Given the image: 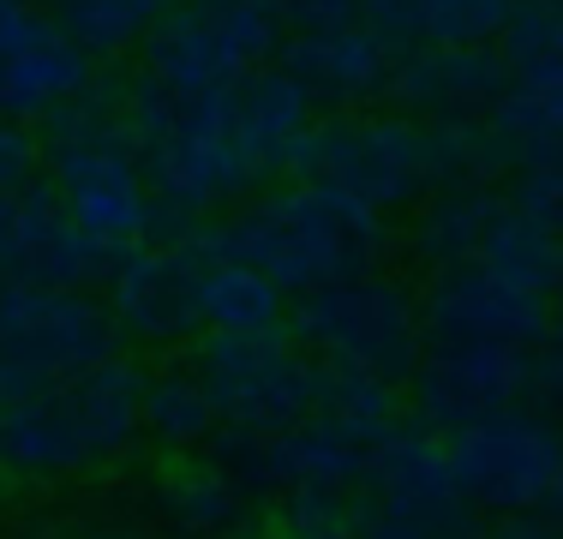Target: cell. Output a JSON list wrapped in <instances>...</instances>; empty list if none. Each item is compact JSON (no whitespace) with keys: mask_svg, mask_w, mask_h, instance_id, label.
Masks as SVG:
<instances>
[{"mask_svg":"<svg viewBox=\"0 0 563 539\" xmlns=\"http://www.w3.org/2000/svg\"><path fill=\"white\" fill-rule=\"evenodd\" d=\"M354 539H474V504L450 474L444 443L426 426H390L366 450L347 509Z\"/></svg>","mask_w":563,"mask_h":539,"instance_id":"8","label":"cell"},{"mask_svg":"<svg viewBox=\"0 0 563 539\" xmlns=\"http://www.w3.org/2000/svg\"><path fill=\"white\" fill-rule=\"evenodd\" d=\"M156 12H163L156 0H55L48 19H55L90 61H120V54H132L151 36Z\"/></svg>","mask_w":563,"mask_h":539,"instance_id":"26","label":"cell"},{"mask_svg":"<svg viewBox=\"0 0 563 539\" xmlns=\"http://www.w3.org/2000/svg\"><path fill=\"white\" fill-rule=\"evenodd\" d=\"M205 234H174V240H139L114 252L109 264V318L120 336H139L151 348L186 342L198 330V276H205Z\"/></svg>","mask_w":563,"mask_h":539,"instance_id":"12","label":"cell"},{"mask_svg":"<svg viewBox=\"0 0 563 539\" xmlns=\"http://www.w3.org/2000/svg\"><path fill=\"white\" fill-rule=\"evenodd\" d=\"M552 516H563V468H558V492H552Z\"/></svg>","mask_w":563,"mask_h":539,"instance_id":"37","label":"cell"},{"mask_svg":"<svg viewBox=\"0 0 563 539\" xmlns=\"http://www.w3.org/2000/svg\"><path fill=\"white\" fill-rule=\"evenodd\" d=\"M288 43L282 0H174L139 43L144 78L168 90H228L276 66Z\"/></svg>","mask_w":563,"mask_h":539,"instance_id":"7","label":"cell"},{"mask_svg":"<svg viewBox=\"0 0 563 539\" xmlns=\"http://www.w3.org/2000/svg\"><path fill=\"white\" fill-rule=\"evenodd\" d=\"M390 61H396V43H384L372 24L306 31V36H288L276 54V66L312 97V108H330V114H354L366 102H384Z\"/></svg>","mask_w":563,"mask_h":539,"instance_id":"17","label":"cell"},{"mask_svg":"<svg viewBox=\"0 0 563 539\" xmlns=\"http://www.w3.org/2000/svg\"><path fill=\"white\" fill-rule=\"evenodd\" d=\"M97 85V61L73 43L66 31H48L43 43L19 48L0 61V120H55L73 97Z\"/></svg>","mask_w":563,"mask_h":539,"instance_id":"20","label":"cell"},{"mask_svg":"<svg viewBox=\"0 0 563 539\" xmlns=\"http://www.w3.org/2000/svg\"><path fill=\"white\" fill-rule=\"evenodd\" d=\"M426 342H509L540 348L552 336V300L509 288L486 264H450L420 300Z\"/></svg>","mask_w":563,"mask_h":539,"instance_id":"15","label":"cell"},{"mask_svg":"<svg viewBox=\"0 0 563 539\" xmlns=\"http://www.w3.org/2000/svg\"><path fill=\"white\" fill-rule=\"evenodd\" d=\"M48 186L97 246L126 252L151 240L156 198L126 132V85H90L48 120Z\"/></svg>","mask_w":563,"mask_h":539,"instance_id":"4","label":"cell"},{"mask_svg":"<svg viewBox=\"0 0 563 539\" xmlns=\"http://www.w3.org/2000/svg\"><path fill=\"white\" fill-rule=\"evenodd\" d=\"M516 0H360V24L396 48H498Z\"/></svg>","mask_w":563,"mask_h":539,"instance_id":"19","label":"cell"},{"mask_svg":"<svg viewBox=\"0 0 563 539\" xmlns=\"http://www.w3.org/2000/svg\"><path fill=\"white\" fill-rule=\"evenodd\" d=\"M504 61H540V54H563V0H516V19L504 31Z\"/></svg>","mask_w":563,"mask_h":539,"instance_id":"28","label":"cell"},{"mask_svg":"<svg viewBox=\"0 0 563 539\" xmlns=\"http://www.w3.org/2000/svg\"><path fill=\"white\" fill-rule=\"evenodd\" d=\"M198 377L210 384L228 431H282L318 414V366L294 336H210L198 354Z\"/></svg>","mask_w":563,"mask_h":539,"instance_id":"10","label":"cell"},{"mask_svg":"<svg viewBox=\"0 0 563 539\" xmlns=\"http://www.w3.org/2000/svg\"><path fill=\"white\" fill-rule=\"evenodd\" d=\"M479 539H563V521L545 509H528V516H498Z\"/></svg>","mask_w":563,"mask_h":539,"instance_id":"34","label":"cell"},{"mask_svg":"<svg viewBox=\"0 0 563 539\" xmlns=\"http://www.w3.org/2000/svg\"><path fill=\"white\" fill-rule=\"evenodd\" d=\"M114 264L109 246L66 216L48 180H24L0 193V282H48V288H90Z\"/></svg>","mask_w":563,"mask_h":539,"instance_id":"14","label":"cell"},{"mask_svg":"<svg viewBox=\"0 0 563 539\" xmlns=\"http://www.w3.org/2000/svg\"><path fill=\"white\" fill-rule=\"evenodd\" d=\"M282 19H288V36L342 31V24H360V0H282Z\"/></svg>","mask_w":563,"mask_h":539,"instance_id":"32","label":"cell"},{"mask_svg":"<svg viewBox=\"0 0 563 539\" xmlns=\"http://www.w3.org/2000/svg\"><path fill=\"white\" fill-rule=\"evenodd\" d=\"M12 389H24V377L7 366V360H0V396H12Z\"/></svg>","mask_w":563,"mask_h":539,"instance_id":"36","label":"cell"},{"mask_svg":"<svg viewBox=\"0 0 563 539\" xmlns=\"http://www.w3.org/2000/svg\"><path fill=\"white\" fill-rule=\"evenodd\" d=\"M288 180H318L372 205L378 216L420 205L426 193H444L438 139L426 120L408 114H330L300 132L288 156Z\"/></svg>","mask_w":563,"mask_h":539,"instance_id":"5","label":"cell"},{"mask_svg":"<svg viewBox=\"0 0 563 539\" xmlns=\"http://www.w3.org/2000/svg\"><path fill=\"white\" fill-rule=\"evenodd\" d=\"M486 139L504 168H545L563 156V54L516 61L486 108Z\"/></svg>","mask_w":563,"mask_h":539,"instance_id":"18","label":"cell"},{"mask_svg":"<svg viewBox=\"0 0 563 539\" xmlns=\"http://www.w3.org/2000/svg\"><path fill=\"white\" fill-rule=\"evenodd\" d=\"M36 162H43V151H36L31 132H24L19 120H0V193L36 180Z\"/></svg>","mask_w":563,"mask_h":539,"instance_id":"33","label":"cell"},{"mask_svg":"<svg viewBox=\"0 0 563 539\" xmlns=\"http://www.w3.org/2000/svg\"><path fill=\"white\" fill-rule=\"evenodd\" d=\"M528 377H533V348L426 342L420 366H413V408H420V426L455 431V426L486 420V414L521 408Z\"/></svg>","mask_w":563,"mask_h":539,"instance_id":"13","label":"cell"},{"mask_svg":"<svg viewBox=\"0 0 563 539\" xmlns=\"http://www.w3.org/2000/svg\"><path fill=\"white\" fill-rule=\"evenodd\" d=\"M504 205V193L492 186H444V193L426 198L420 222H413V252L420 264L450 270V264H474L479 240H486L492 210Z\"/></svg>","mask_w":563,"mask_h":539,"instance_id":"24","label":"cell"},{"mask_svg":"<svg viewBox=\"0 0 563 539\" xmlns=\"http://www.w3.org/2000/svg\"><path fill=\"white\" fill-rule=\"evenodd\" d=\"M271 539H354L342 528H288V534H271Z\"/></svg>","mask_w":563,"mask_h":539,"instance_id":"35","label":"cell"},{"mask_svg":"<svg viewBox=\"0 0 563 539\" xmlns=\"http://www.w3.org/2000/svg\"><path fill=\"white\" fill-rule=\"evenodd\" d=\"M144 438V377L126 360H102L90 372L24 384L0 396V468L12 474H78L126 455Z\"/></svg>","mask_w":563,"mask_h":539,"instance_id":"3","label":"cell"},{"mask_svg":"<svg viewBox=\"0 0 563 539\" xmlns=\"http://www.w3.org/2000/svg\"><path fill=\"white\" fill-rule=\"evenodd\" d=\"M312 120V97L282 66H264L228 90H168L144 73L126 85V132L156 198V222L180 234L258 193L271 174H288V156Z\"/></svg>","mask_w":563,"mask_h":539,"instance_id":"1","label":"cell"},{"mask_svg":"<svg viewBox=\"0 0 563 539\" xmlns=\"http://www.w3.org/2000/svg\"><path fill=\"white\" fill-rule=\"evenodd\" d=\"M318 414L336 420L342 431H354L360 443H378L396 426V384L324 366V377H318Z\"/></svg>","mask_w":563,"mask_h":539,"instance_id":"27","label":"cell"},{"mask_svg":"<svg viewBox=\"0 0 563 539\" xmlns=\"http://www.w3.org/2000/svg\"><path fill=\"white\" fill-rule=\"evenodd\" d=\"M120 354V323L85 288H48V282H0V360L24 384L90 372Z\"/></svg>","mask_w":563,"mask_h":539,"instance_id":"11","label":"cell"},{"mask_svg":"<svg viewBox=\"0 0 563 539\" xmlns=\"http://www.w3.org/2000/svg\"><path fill=\"white\" fill-rule=\"evenodd\" d=\"M48 31H60V24L48 19L36 0H0V61L19 54V48H31V43H43Z\"/></svg>","mask_w":563,"mask_h":539,"instance_id":"31","label":"cell"},{"mask_svg":"<svg viewBox=\"0 0 563 539\" xmlns=\"http://www.w3.org/2000/svg\"><path fill=\"white\" fill-rule=\"evenodd\" d=\"M282 300H288V294H282L264 270H252L240 258H222V252L205 258V276H198V323H205L210 336L282 330Z\"/></svg>","mask_w":563,"mask_h":539,"instance_id":"22","label":"cell"},{"mask_svg":"<svg viewBox=\"0 0 563 539\" xmlns=\"http://www.w3.org/2000/svg\"><path fill=\"white\" fill-rule=\"evenodd\" d=\"M163 509L186 534H228L252 509V485L210 455V462L180 468V474L163 480Z\"/></svg>","mask_w":563,"mask_h":539,"instance_id":"25","label":"cell"},{"mask_svg":"<svg viewBox=\"0 0 563 539\" xmlns=\"http://www.w3.org/2000/svg\"><path fill=\"white\" fill-rule=\"evenodd\" d=\"M294 342L336 372H360L378 384H401L413 377L426 354V323H420V300L401 282L378 276H347L330 288L300 294L294 306Z\"/></svg>","mask_w":563,"mask_h":539,"instance_id":"6","label":"cell"},{"mask_svg":"<svg viewBox=\"0 0 563 539\" xmlns=\"http://www.w3.org/2000/svg\"><path fill=\"white\" fill-rule=\"evenodd\" d=\"M450 474L462 485V497L474 504V516H528L545 509L552 516L558 468H563V426L545 420L540 408H504L486 414L474 426H455L444 438Z\"/></svg>","mask_w":563,"mask_h":539,"instance_id":"9","label":"cell"},{"mask_svg":"<svg viewBox=\"0 0 563 539\" xmlns=\"http://www.w3.org/2000/svg\"><path fill=\"white\" fill-rule=\"evenodd\" d=\"M509 78L504 48H396L384 102L408 120H486Z\"/></svg>","mask_w":563,"mask_h":539,"instance_id":"16","label":"cell"},{"mask_svg":"<svg viewBox=\"0 0 563 539\" xmlns=\"http://www.w3.org/2000/svg\"><path fill=\"white\" fill-rule=\"evenodd\" d=\"M528 408L563 426V330H552L533 348V377H528Z\"/></svg>","mask_w":563,"mask_h":539,"instance_id":"30","label":"cell"},{"mask_svg":"<svg viewBox=\"0 0 563 539\" xmlns=\"http://www.w3.org/2000/svg\"><path fill=\"white\" fill-rule=\"evenodd\" d=\"M156 7H174V0H156Z\"/></svg>","mask_w":563,"mask_h":539,"instance_id":"38","label":"cell"},{"mask_svg":"<svg viewBox=\"0 0 563 539\" xmlns=\"http://www.w3.org/2000/svg\"><path fill=\"white\" fill-rule=\"evenodd\" d=\"M222 431V414L210 402V384L198 377V366H168L156 377H144V438L163 443V450L186 455L205 450L210 438Z\"/></svg>","mask_w":563,"mask_h":539,"instance_id":"23","label":"cell"},{"mask_svg":"<svg viewBox=\"0 0 563 539\" xmlns=\"http://www.w3.org/2000/svg\"><path fill=\"white\" fill-rule=\"evenodd\" d=\"M509 198H516L528 216H540L552 234H563V156L545 162V168H521L516 174V193H509Z\"/></svg>","mask_w":563,"mask_h":539,"instance_id":"29","label":"cell"},{"mask_svg":"<svg viewBox=\"0 0 563 539\" xmlns=\"http://www.w3.org/2000/svg\"><path fill=\"white\" fill-rule=\"evenodd\" d=\"M205 246L264 270L282 294L300 300L312 288L378 270L390 234H384V216L372 205H360V198L336 193V186H318V180H288L276 193L234 205L228 222L205 228Z\"/></svg>","mask_w":563,"mask_h":539,"instance_id":"2","label":"cell"},{"mask_svg":"<svg viewBox=\"0 0 563 539\" xmlns=\"http://www.w3.org/2000/svg\"><path fill=\"white\" fill-rule=\"evenodd\" d=\"M474 264H486L492 276H504L509 288H528L540 300H563V234L528 216L516 198H504L486 222V240H479Z\"/></svg>","mask_w":563,"mask_h":539,"instance_id":"21","label":"cell"}]
</instances>
